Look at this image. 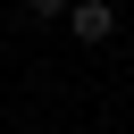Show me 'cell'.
<instances>
[{
	"label": "cell",
	"mask_w": 134,
	"mask_h": 134,
	"mask_svg": "<svg viewBox=\"0 0 134 134\" xmlns=\"http://www.w3.org/2000/svg\"><path fill=\"white\" fill-rule=\"evenodd\" d=\"M25 8H34L42 25H50V17H67V0H25Z\"/></svg>",
	"instance_id": "obj_2"
},
{
	"label": "cell",
	"mask_w": 134,
	"mask_h": 134,
	"mask_svg": "<svg viewBox=\"0 0 134 134\" xmlns=\"http://www.w3.org/2000/svg\"><path fill=\"white\" fill-rule=\"evenodd\" d=\"M67 25H75V42H109L117 34V8L109 0H67Z\"/></svg>",
	"instance_id": "obj_1"
}]
</instances>
